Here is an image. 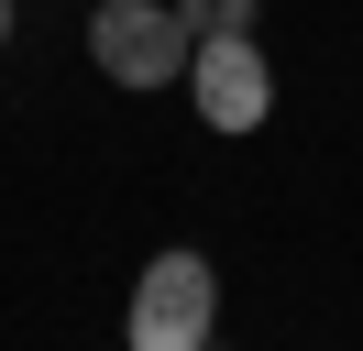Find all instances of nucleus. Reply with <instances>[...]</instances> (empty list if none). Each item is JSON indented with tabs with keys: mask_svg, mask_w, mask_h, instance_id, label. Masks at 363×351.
<instances>
[{
	"mask_svg": "<svg viewBox=\"0 0 363 351\" xmlns=\"http://www.w3.org/2000/svg\"><path fill=\"white\" fill-rule=\"evenodd\" d=\"M0 33H11V0H0Z\"/></svg>",
	"mask_w": 363,
	"mask_h": 351,
	"instance_id": "obj_5",
	"label": "nucleus"
},
{
	"mask_svg": "<svg viewBox=\"0 0 363 351\" xmlns=\"http://www.w3.org/2000/svg\"><path fill=\"white\" fill-rule=\"evenodd\" d=\"M187 11L177 0H99L89 11V55H99V77H121V88H177L187 77Z\"/></svg>",
	"mask_w": 363,
	"mask_h": 351,
	"instance_id": "obj_2",
	"label": "nucleus"
},
{
	"mask_svg": "<svg viewBox=\"0 0 363 351\" xmlns=\"http://www.w3.org/2000/svg\"><path fill=\"white\" fill-rule=\"evenodd\" d=\"M177 11H187V33H253L264 0H177Z\"/></svg>",
	"mask_w": 363,
	"mask_h": 351,
	"instance_id": "obj_4",
	"label": "nucleus"
},
{
	"mask_svg": "<svg viewBox=\"0 0 363 351\" xmlns=\"http://www.w3.org/2000/svg\"><path fill=\"white\" fill-rule=\"evenodd\" d=\"M121 340L133 351H199V340H220V275H209V253H155L143 263V285H133V307H121Z\"/></svg>",
	"mask_w": 363,
	"mask_h": 351,
	"instance_id": "obj_1",
	"label": "nucleus"
},
{
	"mask_svg": "<svg viewBox=\"0 0 363 351\" xmlns=\"http://www.w3.org/2000/svg\"><path fill=\"white\" fill-rule=\"evenodd\" d=\"M177 88L199 99L209 132H253V121L275 110V66H264V44H253V33H199Z\"/></svg>",
	"mask_w": 363,
	"mask_h": 351,
	"instance_id": "obj_3",
	"label": "nucleus"
}]
</instances>
